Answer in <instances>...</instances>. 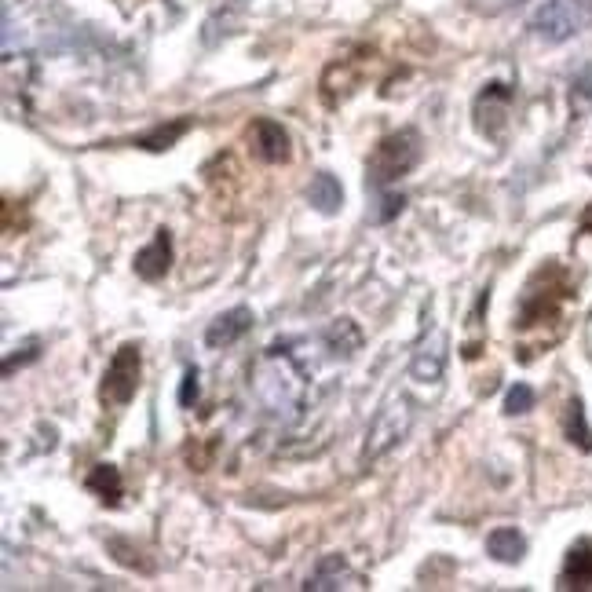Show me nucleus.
<instances>
[{
    "label": "nucleus",
    "instance_id": "obj_10",
    "mask_svg": "<svg viewBox=\"0 0 592 592\" xmlns=\"http://www.w3.org/2000/svg\"><path fill=\"white\" fill-rule=\"evenodd\" d=\"M340 582H359V578L348 571V563L340 560V556H326V560L311 571V578H307L304 589L326 592V589H340Z\"/></svg>",
    "mask_w": 592,
    "mask_h": 592
},
{
    "label": "nucleus",
    "instance_id": "obj_8",
    "mask_svg": "<svg viewBox=\"0 0 592 592\" xmlns=\"http://www.w3.org/2000/svg\"><path fill=\"white\" fill-rule=\"evenodd\" d=\"M563 585H567V589H592V545L589 541H578V545L567 552V563H563Z\"/></svg>",
    "mask_w": 592,
    "mask_h": 592
},
{
    "label": "nucleus",
    "instance_id": "obj_17",
    "mask_svg": "<svg viewBox=\"0 0 592 592\" xmlns=\"http://www.w3.org/2000/svg\"><path fill=\"white\" fill-rule=\"evenodd\" d=\"M30 359H37V340L26 344L22 355H8V359H4V373H15V366H22V362H30Z\"/></svg>",
    "mask_w": 592,
    "mask_h": 592
},
{
    "label": "nucleus",
    "instance_id": "obj_16",
    "mask_svg": "<svg viewBox=\"0 0 592 592\" xmlns=\"http://www.w3.org/2000/svg\"><path fill=\"white\" fill-rule=\"evenodd\" d=\"M194 399H198V370H187L183 373V384H180V406H194Z\"/></svg>",
    "mask_w": 592,
    "mask_h": 592
},
{
    "label": "nucleus",
    "instance_id": "obj_4",
    "mask_svg": "<svg viewBox=\"0 0 592 592\" xmlns=\"http://www.w3.org/2000/svg\"><path fill=\"white\" fill-rule=\"evenodd\" d=\"M410 424H413L410 402H406V399L388 402V406L377 413V421H373V428H370V446H366V454L381 457L384 450H392L402 435L410 432Z\"/></svg>",
    "mask_w": 592,
    "mask_h": 592
},
{
    "label": "nucleus",
    "instance_id": "obj_14",
    "mask_svg": "<svg viewBox=\"0 0 592 592\" xmlns=\"http://www.w3.org/2000/svg\"><path fill=\"white\" fill-rule=\"evenodd\" d=\"M567 439H571L574 446H582V450H589V454H592V432H589V424H585L582 399H574L571 406H567Z\"/></svg>",
    "mask_w": 592,
    "mask_h": 592
},
{
    "label": "nucleus",
    "instance_id": "obj_18",
    "mask_svg": "<svg viewBox=\"0 0 592 592\" xmlns=\"http://www.w3.org/2000/svg\"><path fill=\"white\" fill-rule=\"evenodd\" d=\"M381 205H384V209H381V212H373V220H377V223H384V220H392L395 212H399V209H402V198H395V194H384V198H381Z\"/></svg>",
    "mask_w": 592,
    "mask_h": 592
},
{
    "label": "nucleus",
    "instance_id": "obj_3",
    "mask_svg": "<svg viewBox=\"0 0 592 592\" xmlns=\"http://www.w3.org/2000/svg\"><path fill=\"white\" fill-rule=\"evenodd\" d=\"M136 392H139V348L136 344H121L103 373L99 399L106 406H128Z\"/></svg>",
    "mask_w": 592,
    "mask_h": 592
},
{
    "label": "nucleus",
    "instance_id": "obj_15",
    "mask_svg": "<svg viewBox=\"0 0 592 592\" xmlns=\"http://www.w3.org/2000/svg\"><path fill=\"white\" fill-rule=\"evenodd\" d=\"M534 406V388L530 384H512L505 395V413H527Z\"/></svg>",
    "mask_w": 592,
    "mask_h": 592
},
{
    "label": "nucleus",
    "instance_id": "obj_11",
    "mask_svg": "<svg viewBox=\"0 0 592 592\" xmlns=\"http://www.w3.org/2000/svg\"><path fill=\"white\" fill-rule=\"evenodd\" d=\"M307 201H311L318 212L333 216V212L344 205V191H340V180H337V176H329V172H318L315 180H311V187H307Z\"/></svg>",
    "mask_w": 592,
    "mask_h": 592
},
{
    "label": "nucleus",
    "instance_id": "obj_19",
    "mask_svg": "<svg viewBox=\"0 0 592 592\" xmlns=\"http://www.w3.org/2000/svg\"><path fill=\"white\" fill-rule=\"evenodd\" d=\"M508 4H519V0H479V11H501Z\"/></svg>",
    "mask_w": 592,
    "mask_h": 592
},
{
    "label": "nucleus",
    "instance_id": "obj_5",
    "mask_svg": "<svg viewBox=\"0 0 592 592\" xmlns=\"http://www.w3.org/2000/svg\"><path fill=\"white\" fill-rule=\"evenodd\" d=\"M249 139H253V154L267 165H282L289 161V132L271 117H260L249 128Z\"/></svg>",
    "mask_w": 592,
    "mask_h": 592
},
{
    "label": "nucleus",
    "instance_id": "obj_7",
    "mask_svg": "<svg viewBox=\"0 0 592 592\" xmlns=\"http://www.w3.org/2000/svg\"><path fill=\"white\" fill-rule=\"evenodd\" d=\"M253 329V311L249 307H231V311H223L209 329H205V344L209 348H227L234 344L238 337H245Z\"/></svg>",
    "mask_w": 592,
    "mask_h": 592
},
{
    "label": "nucleus",
    "instance_id": "obj_9",
    "mask_svg": "<svg viewBox=\"0 0 592 592\" xmlns=\"http://www.w3.org/2000/svg\"><path fill=\"white\" fill-rule=\"evenodd\" d=\"M487 552L501 563H519L527 556V538H523L516 527H497V530H490Z\"/></svg>",
    "mask_w": 592,
    "mask_h": 592
},
{
    "label": "nucleus",
    "instance_id": "obj_1",
    "mask_svg": "<svg viewBox=\"0 0 592 592\" xmlns=\"http://www.w3.org/2000/svg\"><path fill=\"white\" fill-rule=\"evenodd\" d=\"M421 161V136L413 128H402V132H392L377 143V150L370 154V165H366V183L373 191H381L388 183H395L399 176L413 169Z\"/></svg>",
    "mask_w": 592,
    "mask_h": 592
},
{
    "label": "nucleus",
    "instance_id": "obj_6",
    "mask_svg": "<svg viewBox=\"0 0 592 592\" xmlns=\"http://www.w3.org/2000/svg\"><path fill=\"white\" fill-rule=\"evenodd\" d=\"M169 267H172V234L161 227V231H154V242L136 253V275L147 278V282H158V278L169 275Z\"/></svg>",
    "mask_w": 592,
    "mask_h": 592
},
{
    "label": "nucleus",
    "instance_id": "obj_13",
    "mask_svg": "<svg viewBox=\"0 0 592 592\" xmlns=\"http://www.w3.org/2000/svg\"><path fill=\"white\" fill-rule=\"evenodd\" d=\"M187 128H191V121H187V117H183V121H172L169 128L161 125V128H154L150 136H139L136 147H143V150H169L176 139L187 136Z\"/></svg>",
    "mask_w": 592,
    "mask_h": 592
},
{
    "label": "nucleus",
    "instance_id": "obj_2",
    "mask_svg": "<svg viewBox=\"0 0 592 592\" xmlns=\"http://www.w3.org/2000/svg\"><path fill=\"white\" fill-rule=\"evenodd\" d=\"M592 22V0H545L538 11H534V33L545 37V41L560 44L571 41L574 33H582Z\"/></svg>",
    "mask_w": 592,
    "mask_h": 592
},
{
    "label": "nucleus",
    "instance_id": "obj_12",
    "mask_svg": "<svg viewBox=\"0 0 592 592\" xmlns=\"http://www.w3.org/2000/svg\"><path fill=\"white\" fill-rule=\"evenodd\" d=\"M88 490H92L99 501H106V505H117L121 494H125V483H121V472H117L114 465H96L88 472Z\"/></svg>",
    "mask_w": 592,
    "mask_h": 592
},
{
    "label": "nucleus",
    "instance_id": "obj_20",
    "mask_svg": "<svg viewBox=\"0 0 592 592\" xmlns=\"http://www.w3.org/2000/svg\"><path fill=\"white\" fill-rule=\"evenodd\" d=\"M582 231H589L592 234V205H589V212L582 216Z\"/></svg>",
    "mask_w": 592,
    "mask_h": 592
}]
</instances>
